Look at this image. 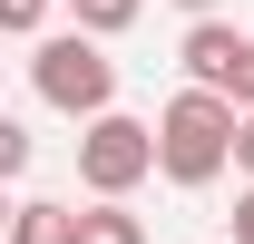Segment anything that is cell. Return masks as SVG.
<instances>
[{
  "label": "cell",
  "instance_id": "1",
  "mask_svg": "<svg viewBox=\"0 0 254 244\" xmlns=\"http://www.w3.org/2000/svg\"><path fill=\"white\" fill-rule=\"evenodd\" d=\"M235 127H245V108L235 98H215V88H176L157 108V176L166 185H215L225 166H235Z\"/></svg>",
  "mask_w": 254,
  "mask_h": 244
},
{
  "label": "cell",
  "instance_id": "2",
  "mask_svg": "<svg viewBox=\"0 0 254 244\" xmlns=\"http://www.w3.org/2000/svg\"><path fill=\"white\" fill-rule=\"evenodd\" d=\"M30 98L59 108V118H78V127L118 118V59H108V39H88V30L39 39V49H30Z\"/></svg>",
  "mask_w": 254,
  "mask_h": 244
},
{
  "label": "cell",
  "instance_id": "3",
  "mask_svg": "<svg viewBox=\"0 0 254 244\" xmlns=\"http://www.w3.org/2000/svg\"><path fill=\"white\" fill-rule=\"evenodd\" d=\"M157 176V127L147 118H98V127H78V185H88V205H127L137 185Z\"/></svg>",
  "mask_w": 254,
  "mask_h": 244
},
{
  "label": "cell",
  "instance_id": "4",
  "mask_svg": "<svg viewBox=\"0 0 254 244\" xmlns=\"http://www.w3.org/2000/svg\"><path fill=\"white\" fill-rule=\"evenodd\" d=\"M176 59H186V88H215V98H235V68H245V30H235V20H186Z\"/></svg>",
  "mask_w": 254,
  "mask_h": 244
},
{
  "label": "cell",
  "instance_id": "5",
  "mask_svg": "<svg viewBox=\"0 0 254 244\" xmlns=\"http://www.w3.org/2000/svg\"><path fill=\"white\" fill-rule=\"evenodd\" d=\"M10 244H78V205H59V195H20V205H10Z\"/></svg>",
  "mask_w": 254,
  "mask_h": 244
},
{
  "label": "cell",
  "instance_id": "6",
  "mask_svg": "<svg viewBox=\"0 0 254 244\" xmlns=\"http://www.w3.org/2000/svg\"><path fill=\"white\" fill-rule=\"evenodd\" d=\"M78 244H147V215H127V205H78Z\"/></svg>",
  "mask_w": 254,
  "mask_h": 244
},
{
  "label": "cell",
  "instance_id": "7",
  "mask_svg": "<svg viewBox=\"0 0 254 244\" xmlns=\"http://www.w3.org/2000/svg\"><path fill=\"white\" fill-rule=\"evenodd\" d=\"M68 10H78V30H88V39H118V30H137L147 0H68Z\"/></svg>",
  "mask_w": 254,
  "mask_h": 244
},
{
  "label": "cell",
  "instance_id": "8",
  "mask_svg": "<svg viewBox=\"0 0 254 244\" xmlns=\"http://www.w3.org/2000/svg\"><path fill=\"white\" fill-rule=\"evenodd\" d=\"M0 30L39 49V39H49V0H0Z\"/></svg>",
  "mask_w": 254,
  "mask_h": 244
},
{
  "label": "cell",
  "instance_id": "9",
  "mask_svg": "<svg viewBox=\"0 0 254 244\" xmlns=\"http://www.w3.org/2000/svg\"><path fill=\"white\" fill-rule=\"evenodd\" d=\"M30 156H39V147H30V127L0 118V176H30Z\"/></svg>",
  "mask_w": 254,
  "mask_h": 244
},
{
  "label": "cell",
  "instance_id": "10",
  "mask_svg": "<svg viewBox=\"0 0 254 244\" xmlns=\"http://www.w3.org/2000/svg\"><path fill=\"white\" fill-rule=\"evenodd\" d=\"M235 244H254V185H235Z\"/></svg>",
  "mask_w": 254,
  "mask_h": 244
},
{
  "label": "cell",
  "instance_id": "11",
  "mask_svg": "<svg viewBox=\"0 0 254 244\" xmlns=\"http://www.w3.org/2000/svg\"><path fill=\"white\" fill-rule=\"evenodd\" d=\"M235 176H245V185H254V118H245V127H235Z\"/></svg>",
  "mask_w": 254,
  "mask_h": 244
},
{
  "label": "cell",
  "instance_id": "12",
  "mask_svg": "<svg viewBox=\"0 0 254 244\" xmlns=\"http://www.w3.org/2000/svg\"><path fill=\"white\" fill-rule=\"evenodd\" d=\"M235 108L254 118V39H245V68H235Z\"/></svg>",
  "mask_w": 254,
  "mask_h": 244
},
{
  "label": "cell",
  "instance_id": "13",
  "mask_svg": "<svg viewBox=\"0 0 254 244\" xmlns=\"http://www.w3.org/2000/svg\"><path fill=\"white\" fill-rule=\"evenodd\" d=\"M176 10H186V20H215V0H176Z\"/></svg>",
  "mask_w": 254,
  "mask_h": 244
}]
</instances>
